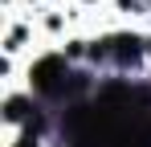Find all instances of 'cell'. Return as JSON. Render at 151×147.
<instances>
[{
    "instance_id": "2",
    "label": "cell",
    "mask_w": 151,
    "mask_h": 147,
    "mask_svg": "<svg viewBox=\"0 0 151 147\" xmlns=\"http://www.w3.org/2000/svg\"><path fill=\"white\" fill-rule=\"evenodd\" d=\"M25 115H29V98H8V119L21 122Z\"/></svg>"
},
{
    "instance_id": "1",
    "label": "cell",
    "mask_w": 151,
    "mask_h": 147,
    "mask_svg": "<svg viewBox=\"0 0 151 147\" xmlns=\"http://www.w3.org/2000/svg\"><path fill=\"white\" fill-rule=\"evenodd\" d=\"M65 78H70L65 57H45V61L33 66V86H37L41 94H57V90H65Z\"/></svg>"
}]
</instances>
